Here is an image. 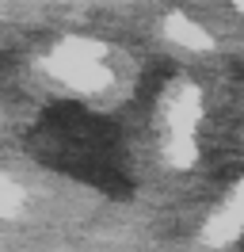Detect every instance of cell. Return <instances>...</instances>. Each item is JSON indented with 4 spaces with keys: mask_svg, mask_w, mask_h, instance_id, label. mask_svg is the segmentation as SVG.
Wrapping results in <instances>:
<instances>
[{
    "mask_svg": "<svg viewBox=\"0 0 244 252\" xmlns=\"http://www.w3.org/2000/svg\"><path fill=\"white\" fill-rule=\"evenodd\" d=\"M27 149L46 168L84 180L111 199H130L134 180L126 176L122 130L80 103H50L27 134Z\"/></svg>",
    "mask_w": 244,
    "mask_h": 252,
    "instance_id": "cell-1",
    "label": "cell"
},
{
    "mask_svg": "<svg viewBox=\"0 0 244 252\" xmlns=\"http://www.w3.org/2000/svg\"><path fill=\"white\" fill-rule=\"evenodd\" d=\"M172 77V62H152L145 73H141V80H137V99H149V95H156L160 88H164V80Z\"/></svg>",
    "mask_w": 244,
    "mask_h": 252,
    "instance_id": "cell-2",
    "label": "cell"
},
{
    "mask_svg": "<svg viewBox=\"0 0 244 252\" xmlns=\"http://www.w3.org/2000/svg\"><path fill=\"white\" fill-rule=\"evenodd\" d=\"M237 69H241V77H244V62H241V65H237Z\"/></svg>",
    "mask_w": 244,
    "mask_h": 252,
    "instance_id": "cell-3",
    "label": "cell"
},
{
    "mask_svg": "<svg viewBox=\"0 0 244 252\" xmlns=\"http://www.w3.org/2000/svg\"><path fill=\"white\" fill-rule=\"evenodd\" d=\"M241 249H244V245H241Z\"/></svg>",
    "mask_w": 244,
    "mask_h": 252,
    "instance_id": "cell-4",
    "label": "cell"
}]
</instances>
